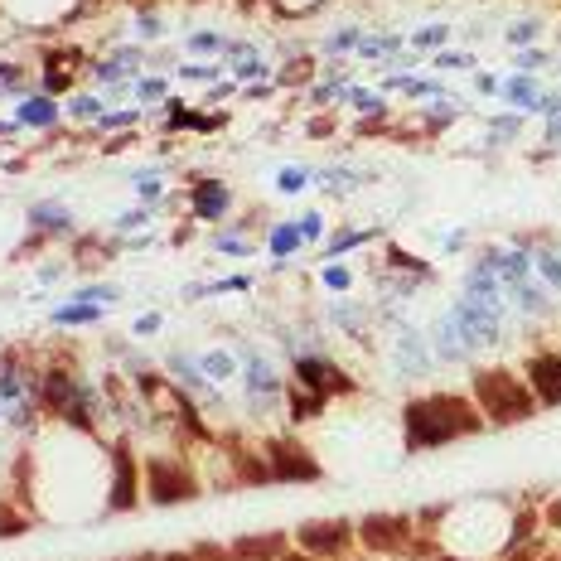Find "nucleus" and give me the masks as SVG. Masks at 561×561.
<instances>
[{"label": "nucleus", "instance_id": "obj_1", "mask_svg": "<svg viewBox=\"0 0 561 561\" xmlns=\"http://www.w3.org/2000/svg\"><path fill=\"white\" fill-rule=\"evenodd\" d=\"M474 407L484 412V421L513 426V421H528L537 412V397L508 368H484V373H474Z\"/></svg>", "mask_w": 561, "mask_h": 561}, {"label": "nucleus", "instance_id": "obj_2", "mask_svg": "<svg viewBox=\"0 0 561 561\" xmlns=\"http://www.w3.org/2000/svg\"><path fill=\"white\" fill-rule=\"evenodd\" d=\"M194 494H199V480L189 474V464L165 460V455H155L146 464V498L150 504H189Z\"/></svg>", "mask_w": 561, "mask_h": 561}, {"label": "nucleus", "instance_id": "obj_3", "mask_svg": "<svg viewBox=\"0 0 561 561\" xmlns=\"http://www.w3.org/2000/svg\"><path fill=\"white\" fill-rule=\"evenodd\" d=\"M402 426H407V446L412 450H431V446H450V426L440 421L436 402L421 397V402H407V416H402Z\"/></svg>", "mask_w": 561, "mask_h": 561}, {"label": "nucleus", "instance_id": "obj_4", "mask_svg": "<svg viewBox=\"0 0 561 561\" xmlns=\"http://www.w3.org/2000/svg\"><path fill=\"white\" fill-rule=\"evenodd\" d=\"M295 378L305 383V392H315V397H344V392H353V378L344 373L334 358H295Z\"/></svg>", "mask_w": 561, "mask_h": 561}, {"label": "nucleus", "instance_id": "obj_5", "mask_svg": "<svg viewBox=\"0 0 561 561\" xmlns=\"http://www.w3.org/2000/svg\"><path fill=\"white\" fill-rule=\"evenodd\" d=\"M412 537V523L397 518V513H368L363 523H358V542L368 547V552L387 557V552H402Z\"/></svg>", "mask_w": 561, "mask_h": 561}, {"label": "nucleus", "instance_id": "obj_6", "mask_svg": "<svg viewBox=\"0 0 561 561\" xmlns=\"http://www.w3.org/2000/svg\"><path fill=\"white\" fill-rule=\"evenodd\" d=\"M295 542L305 547V557H339L353 542V528L349 523H305L295 532Z\"/></svg>", "mask_w": 561, "mask_h": 561}, {"label": "nucleus", "instance_id": "obj_7", "mask_svg": "<svg viewBox=\"0 0 561 561\" xmlns=\"http://www.w3.org/2000/svg\"><path fill=\"white\" fill-rule=\"evenodd\" d=\"M267 460H271V470H276V480H295V484L319 480V464L310 460L295 440H276V446L267 450Z\"/></svg>", "mask_w": 561, "mask_h": 561}, {"label": "nucleus", "instance_id": "obj_8", "mask_svg": "<svg viewBox=\"0 0 561 561\" xmlns=\"http://www.w3.org/2000/svg\"><path fill=\"white\" fill-rule=\"evenodd\" d=\"M106 508H112V513L136 508V460H131L126 446L112 450V494H106Z\"/></svg>", "mask_w": 561, "mask_h": 561}, {"label": "nucleus", "instance_id": "obj_9", "mask_svg": "<svg viewBox=\"0 0 561 561\" xmlns=\"http://www.w3.org/2000/svg\"><path fill=\"white\" fill-rule=\"evenodd\" d=\"M528 387H532L537 402H552V407H561V353H532Z\"/></svg>", "mask_w": 561, "mask_h": 561}, {"label": "nucleus", "instance_id": "obj_10", "mask_svg": "<svg viewBox=\"0 0 561 561\" xmlns=\"http://www.w3.org/2000/svg\"><path fill=\"white\" fill-rule=\"evenodd\" d=\"M281 552H285V537H281V532L237 537V542H233V557H237V561H281Z\"/></svg>", "mask_w": 561, "mask_h": 561}, {"label": "nucleus", "instance_id": "obj_11", "mask_svg": "<svg viewBox=\"0 0 561 561\" xmlns=\"http://www.w3.org/2000/svg\"><path fill=\"white\" fill-rule=\"evenodd\" d=\"M228 204H233L228 184H218V179H199V184H194V213H199V218H223Z\"/></svg>", "mask_w": 561, "mask_h": 561}, {"label": "nucleus", "instance_id": "obj_12", "mask_svg": "<svg viewBox=\"0 0 561 561\" xmlns=\"http://www.w3.org/2000/svg\"><path fill=\"white\" fill-rule=\"evenodd\" d=\"M242 373H247V383H252V392H257L261 402H267V397H276V392H281L276 373H271V368H267V358L247 353V358H242Z\"/></svg>", "mask_w": 561, "mask_h": 561}, {"label": "nucleus", "instance_id": "obj_13", "mask_svg": "<svg viewBox=\"0 0 561 561\" xmlns=\"http://www.w3.org/2000/svg\"><path fill=\"white\" fill-rule=\"evenodd\" d=\"M397 368L412 378H421L426 368H431V358H426V344L416 339V334H402V353H397Z\"/></svg>", "mask_w": 561, "mask_h": 561}, {"label": "nucleus", "instance_id": "obj_14", "mask_svg": "<svg viewBox=\"0 0 561 561\" xmlns=\"http://www.w3.org/2000/svg\"><path fill=\"white\" fill-rule=\"evenodd\" d=\"M237 480L242 484H271L276 480V470H271V460H261V455H237Z\"/></svg>", "mask_w": 561, "mask_h": 561}, {"label": "nucleus", "instance_id": "obj_15", "mask_svg": "<svg viewBox=\"0 0 561 561\" xmlns=\"http://www.w3.org/2000/svg\"><path fill=\"white\" fill-rule=\"evenodd\" d=\"M20 122H25V126H54L58 122V106L49 98H34V102L20 106Z\"/></svg>", "mask_w": 561, "mask_h": 561}, {"label": "nucleus", "instance_id": "obj_16", "mask_svg": "<svg viewBox=\"0 0 561 561\" xmlns=\"http://www.w3.org/2000/svg\"><path fill=\"white\" fill-rule=\"evenodd\" d=\"M30 218H34V228H49V233H68V228H73V218H68L64 208H54V204H34Z\"/></svg>", "mask_w": 561, "mask_h": 561}, {"label": "nucleus", "instance_id": "obj_17", "mask_svg": "<svg viewBox=\"0 0 561 561\" xmlns=\"http://www.w3.org/2000/svg\"><path fill=\"white\" fill-rule=\"evenodd\" d=\"M0 397H5V402H20V397H25V383H20V368H15V358H10L5 368H0Z\"/></svg>", "mask_w": 561, "mask_h": 561}, {"label": "nucleus", "instance_id": "obj_18", "mask_svg": "<svg viewBox=\"0 0 561 561\" xmlns=\"http://www.w3.org/2000/svg\"><path fill=\"white\" fill-rule=\"evenodd\" d=\"M98 319V305H88V301H78V305H68V310H58L54 315V325H92Z\"/></svg>", "mask_w": 561, "mask_h": 561}, {"label": "nucleus", "instance_id": "obj_19", "mask_svg": "<svg viewBox=\"0 0 561 561\" xmlns=\"http://www.w3.org/2000/svg\"><path fill=\"white\" fill-rule=\"evenodd\" d=\"M295 247H301V228H291V223H285V228H271V252L276 257H291Z\"/></svg>", "mask_w": 561, "mask_h": 561}, {"label": "nucleus", "instance_id": "obj_20", "mask_svg": "<svg viewBox=\"0 0 561 561\" xmlns=\"http://www.w3.org/2000/svg\"><path fill=\"white\" fill-rule=\"evenodd\" d=\"M537 271L547 276L552 291H561V257H557V252H537Z\"/></svg>", "mask_w": 561, "mask_h": 561}, {"label": "nucleus", "instance_id": "obj_21", "mask_svg": "<svg viewBox=\"0 0 561 561\" xmlns=\"http://www.w3.org/2000/svg\"><path fill=\"white\" fill-rule=\"evenodd\" d=\"M25 528H30V518H25V513L0 504V537H10V532H25Z\"/></svg>", "mask_w": 561, "mask_h": 561}, {"label": "nucleus", "instance_id": "obj_22", "mask_svg": "<svg viewBox=\"0 0 561 561\" xmlns=\"http://www.w3.org/2000/svg\"><path fill=\"white\" fill-rule=\"evenodd\" d=\"M508 98H513V102H523V106H532V102H537V92H532V82H528V78H513V82H508Z\"/></svg>", "mask_w": 561, "mask_h": 561}, {"label": "nucleus", "instance_id": "obj_23", "mask_svg": "<svg viewBox=\"0 0 561 561\" xmlns=\"http://www.w3.org/2000/svg\"><path fill=\"white\" fill-rule=\"evenodd\" d=\"M204 368H208L213 378H228V373H233V353H208Z\"/></svg>", "mask_w": 561, "mask_h": 561}, {"label": "nucleus", "instance_id": "obj_24", "mask_svg": "<svg viewBox=\"0 0 561 561\" xmlns=\"http://www.w3.org/2000/svg\"><path fill=\"white\" fill-rule=\"evenodd\" d=\"M363 237H368V233H339V237L329 242V257H334V252H349V247H358V242H363Z\"/></svg>", "mask_w": 561, "mask_h": 561}, {"label": "nucleus", "instance_id": "obj_25", "mask_svg": "<svg viewBox=\"0 0 561 561\" xmlns=\"http://www.w3.org/2000/svg\"><path fill=\"white\" fill-rule=\"evenodd\" d=\"M305 78H310V58H301V64H291L281 73V82H305Z\"/></svg>", "mask_w": 561, "mask_h": 561}, {"label": "nucleus", "instance_id": "obj_26", "mask_svg": "<svg viewBox=\"0 0 561 561\" xmlns=\"http://www.w3.org/2000/svg\"><path fill=\"white\" fill-rule=\"evenodd\" d=\"M349 44H358V30H344V34H334V39H329V54H344Z\"/></svg>", "mask_w": 561, "mask_h": 561}, {"label": "nucleus", "instance_id": "obj_27", "mask_svg": "<svg viewBox=\"0 0 561 561\" xmlns=\"http://www.w3.org/2000/svg\"><path fill=\"white\" fill-rule=\"evenodd\" d=\"M325 281L334 285V291H349V281H353V276H349L344 267H329V271H325Z\"/></svg>", "mask_w": 561, "mask_h": 561}, {"label": "nucleus", "instance_id": "obj_28", "mask_svg": "<svg viewBox=\"0 0 561 561\" xmlns=\"http://www.w3.org/2000/svg\"><path fill=\"white\" fill-rule=\"evenodd\" d=\"M325 233V223H319V213H310V218L301 223V237H319Z\"/></svg>", "mask_w": 561, "mask_h": 561}, {"label": "nucleus", "instance_id": "obj_29", "mask_svg": "<svg viewBox=\"0 0 561 561\" xmlns=\"http://www.w3.org/2000/svg\"><path fill=\"white\" fill-rule=\"evenodd\" d=\"M329 131H334L329 116H315V122H310V136H329Z\"/></svg>", "mask_w": 561, "mask_h": 561}, {"label": "nucleus", "instance_id": "obj_30", "mask_svg": "<svg viewBox=\"0 0 561 561\" xmlns=\"http://www.w3.org/2000/svg\"><path fill=\"white\" fill-rule=\"evenodd\" d=\"M301 184H305L301 170H285V174H281V189H301Z\"/></svg>", "mask_w": 561, "mask_h": 561}, {"label": "nucleus", "instance_id": "obj_31", "mask_svg": "<svg viewBox=\"0 0 561 561\" xmlns=\"http://www.w3.org/2000/svg\"><path fill=\"white\" fill-rule=\"evenodd\" d=\"M140 92H146V98H165V82L150 78V82H140Z\"/></svg>", "mask_w": 561, "mask_h": 561}, {"label": "nucleus", "instance_id": "obj_32", "mask_svg": "<svg viewBox=\"0 0 561 561\" xmlns=\"http://www.w3.org/2000/svg\"><path fill=\"white\" fill-rule=\"evenodd\" d=\"M213 44H218V34H194V49H199V54L213 49Z\"/></svg>", "mask_w": 561, "mask_h": 561}, {"label": "nucleus", "instance_id": "obj_33", "mask_svg": "<svg viewBox=\"0 0 561 561\" xmlns=\"http://www.w3.org/2000/svg\"><path fill=\"white\" fill-rule=\"evenodd\" d=\"M170 561H179V557H170Z\"/></svg>", "mask_w": 561, "mask_h": 561}]
</instances>
